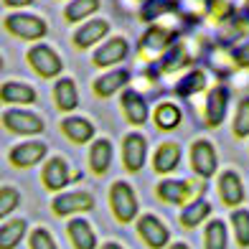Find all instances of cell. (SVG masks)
Wrapping results in <instances>:
<instances>
[{
	"label": "cell",
	"instance_id": "cell-1",
	"mask_svg": "<svg viewBox=\"0 0 249 249\" xmlns=\"http://www.w3.org/2000/svg\"><path fill=\"white\" fill-rule=\"evenodd\" d=\"M109 203H112V211H115L117 221L127 224L138 216V196L135 191L124 183V180H117L109 191Z\"/></svg>",
	"mask_w": 249,
	"mask_h": 249
},
{
	"label": "cell",
	"instance_id": "cell-2",
	"mask_svg": "<svg viewBox=\"0 0 249 249\" xmlns=\"http://www.w3.org/2000/svg\"><path fill=\"white\" fill-rule=\"evenodd\" d=\"M5 28L18 38L26 41H38L46 36V23L38 16H28V13H13L5 18Z\"/></svg>",
	"mask_w": 249,
	"mask_h": 249
},
{
	"label": "cell",
	"instance_id": "cell-3",
	"mask_svg": "<svg viewBox=\"0 0 249 249\" xmlns=\"http://www.w3.org/2000/svg\"><path fill=\"white\" fill-rule=\"evenodd\" d=\"M28 64L46 79L61 74V66H64L61 59H59V53H56L53 49H49V46H43V43H38V46H33L28 51Z\"/></svg>",
	"mask_w": 249,
	"mask_h": 249
},
{
	"label": "cell",
	"instance_id": "cell-4",
	"mask_svg": "<svg viewBox=\"0 0 249 249\" xmlns=\"http://www.w3.org/2000/svg\"><path fill=\"white\" fill-rule=\"evenodd\" d=\"M3 124L10 132H18V135H38L43 130V120L26 109H8L3 115Z\"/></svg>",
	"mask_w": 249,
	"mask_h": 249
},
{
	"label": "cell",
	"instance_id": "cell-5",
	"mask_svg": "<svg viewBox=\"0 0 249 249\" xmlns=\"http://www.w3.org/2000/svg\"><path fill=\"white\" fill-rule=\"evenodd\" d=\"M191 163H194V171L201 178H211L213 173H216V165H219L213 145L206 142V140L194 142V148H191Z\"/></svg>",
	"mask_w": 249,
	"mask_h": 249
},
{
	"label": "cell",
	"instance_id": "cell-6",
	"mask_svg": "<svg viewBox=\"0 0 249 249\" xmlns=\"http://www.w3.org/2000/svg\"><path fill=\"white\" fill-rule=\"evenodd\" d=\"M145 155H148V140L140 132H132L124 138L122 142V158H124V168L127 171H140L145 165Z\"/></svg>",
	"mask_w": 249,
	"mask_h": 249
},
{
	"label": "cell",
	"instance_id": "cell-7",
	"mask_svg": "<svg viewBox=\"0 0 249 249\" xmlns=\"http://www.w3.org/2000/svg\"><path fill=\"white\" fill-rule=\"evenodd\" d=\"M138 231L145 242H148L153 249H163L168 244V229H165V224L158 219V216H150V213H145V216H140L138 221Z\"/></svg>",
	"mask_w": 249,
	"mask_h": 249
},
{
	"label": "cell",
	"instance_id": "cell-8",
	"mask_svg": "<svg viewBox=\"0 0 249 249\" xmlns=\"http://www.w3.org/2000/svg\"><path fill=\"white\" fill-rule=\"evenodd\" d=\"M94 206V198L82 191H74V194H61L53 198V213L56 216H69L76 211H89Z\"/></svg>",
	"mask_w": 249,
	"mask_h": 249
},
{
	"label": "cell",
	"instance_id": "cell-9",
	"mask_svg": "<svg viewBox=\"0 0 249 249\" xmlns=\"http://www.w3.org/2000/svg\"><path fill=\"white\" fill-rule=\"evenodd\" d=\"M201 186H191L186 183V180H160V186H158V196H160L163 201H171V203H186L194 194H201Z\"/></svg>",
	"mask_w": 249,
	"mask_h": 249
},
{
	"label": "cell",
	"instance_id": "cell-10",
	"mask_svg": "<svg viewBox=\"0 0 249 249\" xmlns=\"http://www.w3.org/2000/svg\"><path fill=\"white\" fill-rule=\"evenodd\" d=\"M226 105H229V89L226 87H213L209 92V99H206V122L211 124V127H219V124L224 122Z\"/></svg>",
	"mask_w": 249,
	"mask_h": 249
},
{
	"label": "cell",
	"instance_id": "cell-11",
	"mask_svg": "<svg viewBox=\"0 0 249 249\" xmlns=\"http://www.w3.org/2000/svg\"><path fill=\"white\" fill-rule=\"evenodd\" d=\"M43 155H46V145L43 142H23L10 150V163L18 168H28V165H36L38 160H43Z\"/></svg>",
	"mask_w": 249,
	"mask_h": 249
},
{
	"label": "cell",
	"instance_id": "cell-12",
	"mask_svg": "<svg viewBox=\"0 0 249 249\" xmlns=\"http://www.w3.org/2000/svg\"><path fill=\"white\" fill-rule=\"evenodd\" d=\"M219 191H221V198L226 206H239L244 201V186H242V178L236 176L234 171H226L219 178Z\"/></svg>",
	"mask_w": 249,
	"mask_h": 249
},
{
	"label": "cell",
	"instance_id": "cell-13",
	"mask_svg": "<svg viewBox=\"0 0 249 249\" xmlns=\"http://www.w3.org/2000/svg\"><path fill=\"white\" fill-rule=\"evenodd\" d=\"M127 56V41L124 38H109L105 46H102L94 53V64L97 66H109V64H117Z\"/></svg>",
	"mask_w": 249,
	"mask_h": 249
},
{
	"label": "cell",
	"instance_id": "cell-14",
	"mask_svg": "<svg viewBox=\"0 0 249 249\" xmlns=\"http://www.w3.org/2000/svg\"><path fill=\"white\" fill-rule=\"evenodd\" d=\"M66 183H69V168L61 158H53V160L46 163L43 168V186L51 191H61Z\"/></svg>",
	"mask_w": 249,
	"mask_h": 249
},
{
	"label": "cell",
	"instance_id": "cell-15",
	"mask_svg": "<svg viewBox=\"0 0 249 249\" xmlns=\"http://www.w3.org/2000/svg\"><path fill=\"white\" fill-rule=\"evenodd\" d=\"M122 109L132 124H145L148 122V102L138 92H124L122 94Z\"/></svg>",
	"mask_w": 249,
	"mask_h": 249
},
{
	"label": "cell",
	"instance_id": "cell-16",
	"mask_svg": "<svg viewBox=\"0 0 249 249\" xmlns=\"http://www.w3.org/2000/svg\"><path fill=\"white\" fill-rule=\"evenodd\" d=\"M107 31H109L107 20H89L87 26H82L74 33V43L79 49H87V46H92V43H97L99 38H105Z\"/></svg>",
	"mask_w": 249,
	"mask_h": 249
},
{
	"label": "cell",
	"instance_id": "cell-17",
	"mask_svg": "<svg viewBox=\"0 0 249 249\" xmlns=\"http://www.w3.org/2000/svg\"><path fill=\"white\" fill-rule=\"evenodd\" d=\"M61 130L66 132V138L74 140V142H87V140H92V135H94V124L84 120V117H66L61 122Z\"/></svg>",
	"mask_w": 249,
	"mask_h": 249
},
{
	"label": "cell",
	"instance_id": "cell-18",
	"mask_svg": "<svg viewBox=\"0 0 249 249\" xmlns=\"http://www.w3.org/2000/svg\"><path fill=\"white\" fill-rule=\"evenodd\" d=\"M0 99L10 102V105H31L36 102V92L28 84H18V82H8L0 87Z\"/></svg>",
	"mask_w": 249,
	"mask_h": 249
},
{
	"label": "cell",
	"instance_id": "cell-19",
	"mask_svg": "<svg viewBox=\"0 0 249 249\" xmlns=\"http://www.w3.org/2000/svg\"><path fill=\"white\" fill-rule=\"evenodd\" d=\"M69 236H71L76 249H97V236L92 231V226H89L84 219L69 221Z\"/></svg>",
	"mask_w": 249,
	"mask_h": 249
},
{
	"label": "cell",
	"instance_id": "cell-20",
	"mask_svg": "<svg viewBox=\"0 0 249 249\" xmlns=\"http://www.w3.org/2000/svg\"><path fill=\"white\" fill-rule=\"evenodd\" d=\"M178 160H180V148H178L176 142H165V145L158 148L153 165H155L158 173H171V171H176V168H178Z\"/></svg>",
	"mask_w": 249,
	"mask_h": 249
},
{
	"label": "cell",
	"instance_id": "cell-21",
	"mask_svg": "<svg viewBox=\"0 0 249 249\" xmlns=\"http://www.w3.org/2000/svg\"><path fill=\"white\" fill-rule=\"evenodd\" d=\"M112 163V145L109 140H97L89 150V165L94 173H107Z\"/></svg>",
	"mask_w": 249,
	"mask_h": 249
},
{
	"label": "cell",
	"instance_id": "cell-22",
	"mask_svg": "<svg viewBox=\"0 0 249 249\" xmlns=\"http://www.w3.org/2000/svg\"><path fill=\"white\" fill-rule=\"evenodd\" d=\"M130 82V74L120 69V71H112V74H105V76H99L97 82H94V92L99 97H109V94H115L120 87H124Z\"/></svg>",
	"mask_w": 249,
	"mask_h": 249
},
{
	"label": "cell",
	"instance_id": "cell-23",
	"mask_svg": "<svg viewBox=\"0 0 249 249\" xmlns=\"http://www.w3.org/2000/svg\"><path fill=\"white\" fill-rule=\"evenodd\" d=\"M53 97H56V105H59V109H64V112H71V109L79 105L76 84L71 82V79H61V82L56 84V89H53Z\"/></svg>",
	"mask_w": 249,
	"mask_h": 249
},
{
	"label": "cell",
	"instance_id": "cell-24",
	"mask_svg": "<svg viewBox=\"0 0 249 249\" xmlns=\"http://www.w3.org/2000/svg\"><path fill=\"white\" fill-rule=\"evenodd\" d=\"M26 234V219L8 221L5 226H0V249H16L18 242Z\"/></svg>",
	"mask_w": 249,
	"mask_h": 249
},
{
	"label": "cell",
	"instance_id": "cell-25",
	"mask_svg": "<svg viewBox=\"0 0 249 249\" xmlns=\"http://www.w3.org/2000/svg\"><path fill=\"white\" fill-rule=\"evenodd\" d=\"M209 213H211V203L206 198H196L194 203H188V209L183 213H180V224L183 226H198Z\"/></svg>",
	"mask_w": 249,
	"mask_h": 249
},
{
	"label": "cell",
	"instance_id": "cell-26",
	"mask_svg": "<svg viewBox=\"0 0 249 249\" xmlns=\"http://www.w3.org/2000/svg\"><path fill=\"white\" fill-rule=\"evenodd\" d=\"M155 122H158V127L160 130H176L178 124H180V109L176 105H160L155 109Z\"/></svg>",
	"mask_w": 249,
	"mask_h": 249
},
{
	"label": "cell",
	"instance_id": "cell-27",
	"mask_svg": "<svg viewBox=\"0 0 249 249\" xmlns=\"http://www.w3.org/2000/svg\"><path fill=\"white\" fill-rule=\"evenodd\" d=\"M99 8V0H74V3L66 5V20L69 23H76V20L87 18L89 13H94V10Z\"/></svg>",
	"mask_w": 249,
	"mask_h": 249
},
{
	"label": "cell",
	"instance_id": "cell-28",
	"mask_svg": "<svg viewBox=\"0 0 249 249\" xmlns=\"http://www.w3.org/2000/svg\"><path fill=\"white\" fill-rule=\"evenodd\" d=\"M206 249H226V226L224 221H209L206 226Z\"/></svg>",
	"mask_w": 249,
	"mask_h": 249
},
{
	"label": "cell",
	"instance_id": "cell-29",
	"mask_svg": "<svg viewBox=\"0 0 249 249\" xmlns=\"http://www.w3.org/2000/svg\"><path fill=\"white\" fill-rule=\"evenodd\" d=\"M231 224H234V236L239 242V247H249V211L244 209L234 211Z\"/></svg>",
	"mask_w": 249,
	"mask_h": 249
},
{
	"label": "cell",
	"instance_id": "cell-30",
	"mask_svg": "<svg viewBox=\"0 0 249 249\" xmlns=\"http://www.w3.org/2000/svg\"><path fill=\"white\" fill-rule=\"evenodd\" d=\"M234 135L236 138L249 135V99L239 102V109H236V117H234Z\"/></svg>",
	"mask_w": 249,
	"mask_h": 249
},
{
	"label": "cell",
	"instance_id": "cell-31",
	"mask_svg": "<svg viewBox=\"0 0 249 249\" xmlns=\"http://www.w3.org/2000/svg\"><path fill=\"white\" fill-rule=\"evenodd\" d=\"M18 203H20V194L16 188H0V219H5Z\"/></svg>",
	"mask_w": 249,
	"mask_h": 249
},
{
	"label": "cell",
	"instance_id": "cell-32",
	"mask_svg": "<svg viewBox=\"0 0 249 249\" xmlns=\"http://www.w3.org/2000/svg\"><path fill=\"white\" fill-rule=\"evenodd\" d=\"M198 89H203V74H201V71H194V74H188L186 79H180L178 87H176V92L183 94V97H188V94L198 92Z\"/></svg>",
	"mask_w": 249,
	"mask_h": 249
},
{
	"label": "cell",
	"instance_id": "cell-33",
	"mask_svg": "<svg viewBox=\"0 0 249 249\" xmlns=\"http://www.w3.org/2000/svg\"><path fill=\"white\" fill-rule=\"evenodd\" d=\"M31 249H56V242L46 229H36L31 234Z\"/></svg>",
	"mask_w": 249,
	"mask_h": 249
},
{
	"label": "cell",
	"instance_id": "cell-34",
	"mask_svg": "<svg viewBox=\"0 0 249 249\" xmlns=\"http://www.w3.org/2000/svg\"><path fill=\"white\" fill-rule=\"evenodd\" d=\"M165 43V31H160V28H153L148 36H145V41H142V46H163Z\"/></svg>",
	"mask_w": 249,
	"mask_h": 249
},
{
	"label": "cell",
	"instance_id": "cell-35",
	"mask_svg": "<svg viewBox=\"0 0 249 249\" xmlns=\"http://www.w3.org/2000/svg\"><path fill=\"white\" fill-rule=\"evenodd\" d=\"M234 59L239 61L242 66H249V43H247V46H242V49H236V51H234Z\"/></svg>",
	"mask_w": 249,
	"mask_h": 249
},
{
	"label": "cell",
	"instance_id": "cell-36",
	"mask_svg": "<svg viewBox=\"0 0 249 249\" xmlns=\"http://www.w3.org/2000/svg\"><path fill=\"white\" fill-rule=\"evenodd\" d=\"M8 8H23V5H31L33 0H3Z\"/></svg>",
	"mask_w": 249,
	"mask_h": 249
},
{
	"label": "cell",
	"instance_id": "cell-37",
	"mask_svg": "<svg viewBox=\"0 0 249 249\" xmlns=\"http://www.w3.org/2000/svg\"><path fill=\"white\" fill-rule=\"evenodd\" d=\"M102 249H122V247H120V244H115V242H107V244L102 247Z\"/></svg>",
	"mask_w": 249,
	"mask_h": 249
},
{
	"label": "cell",
	"instance_id": "cell-38",
	"mask_svg": "<svg viewBox=\"0 0 249 249\" xmlns=\"http://www.w3.org/2000/svg\"><path fill=\"white\" fill-rule=\"evenodd\" d=\"M171 249H188V247H186V244H173Z\"/></svg>",
	"mask_w": 249,
	"mask_h": 249
},
{
	"label": "cell",
	"instance_id": "cell-39",
	"mask_svg": "<svg viewBox=\"0 0 249 249\" xmlns=\"http://www.w3.org/2000/svg\"><path fill=\"white\" fill-rule=\"evenodd\" d=\"M0 69H3V59H0Z\"/></svg>",
	"mask_w": 249,
	"mask_h": 249
}]
</instances>
